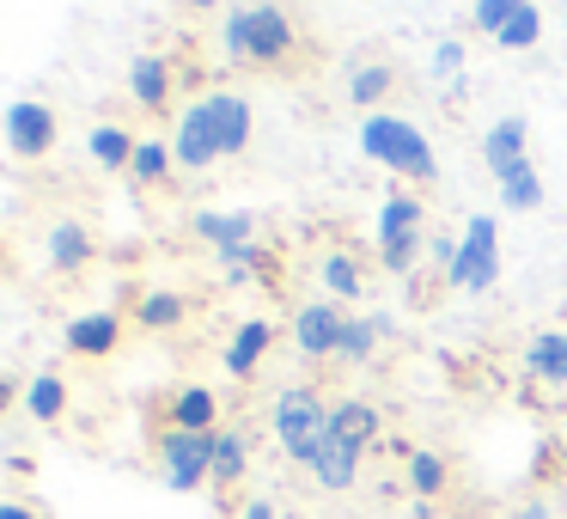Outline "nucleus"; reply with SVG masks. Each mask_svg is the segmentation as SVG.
Instances as JSON below:
<instances>
[{
    "instance_id": "nucleus-19",
    "label": "nucleus",
    "mask_w": 567,
    "mask_h": 519,
    "mask_svg": "<svg viewBox=\"0 0 567 519\" xmlns=\"http://www.w3.org/2000/svg\"><path fill=\"white\" fill-rule=\"evenodd\" d=\"M330 434H336V440H348L354 452H372L379 434H384L379 404H367V397H336V404H330Z\"/></svg>"
},
{
    "instance_id": "nucleus-34",
    "label": "nucleus",
    "mask_w": 567,
    "mask_h": 519,
    "mask_svg": "<svg viewBox=\"0 0 567 519\" xmlns=\"http://www.w3.org/2000/svg\"><path fill=\"white\" fill-rule=\"evenodd\" d=\"M506 519H561V513H555V501H549V495H530V501H518Z\"/></svg>"
},
{
    "instance_id": "nucleus-20",
    "label": "nucleus",
    "mask_w": 567,
    "mask_h": 519,
    "mask_svg": "<svg viewBox=\"0 0 567 519\" xmlns=\"http://www.w3.org/2000/svg\"><path fill=\"white\" fill-rule=\"evenodd\" d=\"M518 160H530V123L525 116H501V123L482 135V165H488V177L513 172Z\"/></svg>"
},
{
    "instance_id": "nucleus-25",
    "label": "nucleus",
    "mask_w": 567,
    "mask_h": 519,
    "mask_svg": "<svg viewBox=\"0 0 567 519\" xmlns=\"http://www.w3.org/2000/svg\"><path fill=\"white\" fill-rule=\"evenodd\" d=\"M25 416L43 421V428L68 416V379L55 367H43V373H31V379H25Z\"/></svg>"
},
{
    "instance_id": "nucleus-8",
    "label": "nucleus",
    "mask_w": 567,
    "mask_h": 519,
    "mask_svg": "<svg viewBox=\"0 0 567 519\" xmlns=\"http://www.w3.org/2000/svg\"><path fill=\"white\" fill-rule=\"evenodd\" d=\"M0 129H7V147H13L19 160H50L55 141H62V116L43 99H13L7 116H0Z\"/></svg>"
},
{
    "instance_id": "nucleus-17",
    "label": "nucleus",
    "mask_w": 567,
    "mask_h": 519,
    "mask_svg": "<svg viewBox=\"0 0 567 519\" xmlns=\"http://www.w3.org/2000/svg\"><path fill=\"white\" fill-rule=\"evenodd\" d=\"M43 251H50L55 275H80L92 257H99V238H92V226L80 221V214H62V221L50 226V238H43Z\"/></svg>"
},
{
    "instance_id": "nucleus-6",
    "label": "nucleus",
    "mask_w": 567,
    "mask_h": 519,
    "mask_svg": "<svg viewBox=\"0 0 567 519\" xmlns=\"http://www.w3.org/2000/svg\"><path fill=\"white\" fill-rule=\"evenodd\" d=\"M464 26L482 31L488 43H501V50H530L543 38V7L537 0H476Z\"/></svg>"
},
{
    "instance_id": "nucleus-27",
    "label": "nucleus",
    "mask_w": 567,
    "mask_h": 519,
    "mask_svg": "<svg viewBox=\"0 0 567 519\" xmlns=\"http://www.w3.org/2000/svg\"><path fill=\"white\" fill-rule=\"evenodd\" d=\"M384 330H391V318H367V312H348V324H342V348H336V360H354V367H367V360L379 355Z\"/></svg>"
},
{
    "instance_id": "nucleus-32",
    "label": "nucleus",
    "mask_w": 567,
    "mask_h": 519,
    "mask_svg": "<svg viewBox=\"0 0 567 519\" xmlns=\"http://www.w3.org/2000/svg\"><path fill=\"white\" fill-rule=\"evenodd\" d=\"M214 263H220V275H226V287H245V282H257V269H269V245H262V238H257V245H238V251H220V257H214Z\"/></svg>"
},
{
    "instance_id": "nucleus-31",
    "label": "nucleus",
    "mask_w": 567,
    "mask_h": 519,
    "mask_svg": "<svg viewBox=\"0 0 567 519\" xmlns=\"http://www.w3.org/2000/svg\"><path fill=\"white\" fill-rule=\"evenodd\" d=\"M494 190H501V208L506 214L543 208V177H537V165H530V160H518L513 172H501V177H494Z\"/></svg>"
},
{
    "instance_id": "nucleus-2",
    "label": "nucleus",
    "mask_w": 567,
    "mask_h": 519,
    "mask_svg": "<svg viewBox=\"0 0 567 519\" xmlns=\"http://www.w3.org/2000/svg\"><path fill=\"white\" fill-rule=\"evenodd\" d=\"M360 160H372V165H384V172L409 177V190H427L433 177H440V160H433L427 135H421L409 116H396V111L360 116Z\"/></svg>"
},
{
    "instance_id": "nucleus-36",
    "label": "nucleus",
    "mask_w": 567,
    "mask_h": 519,
    "mask_svg": "<svg viewBox=\"0 0 567 519\" xmlns=\"http://www.w3.org/2000/svg\"><path fill=\"white\" fill-rule=\"evenodd\" d=\"M13 404H25V391H19V379H0V416H7Z\"/></svg>"
},
{
    "instance_id": "nucleus-15",
    "label": "nucleus",
    "mask_w": 567,
    "mask_h": 519,
    "mask_svg": "<svg viewBox=\"0 0 567 519\" xmlns=\"http://www.w3.org/2000/svg\"><path fill=\"white\" fill-rule=\"evenodd\" d=\"M123 330L128 324L116 318V312H80V318H68V355H80V360H104V355H116L123 348Z\"/></svg>"
},
{
    "instance_id": "nucleus-30",
    "label": "nucleus",
    "mask_w": 567,
    "mask_h": 519,
    "mask_svg": "<svg viewBox=\"0 0 567 519\" xmlns=\"http://www.w3.org/2000/svg\"><path fill=\"white\" fill-rule=\"evenodd\" d=\"M391 92H396V68L391 62H360L354 74H348V99L360 104V116H372Z\"/></svg>"
},
{
    "instance_id": "nucleus-3",
    "label": "nucleus",
    "mask_w": 567,
    "mask_h": 519,
    "mask_svg": "<svg viewBox=\"0 0 567 519\" xmlns=\"http://www.w3.org/2000/svg\"><path fill=\"white\" fill-rule=\"evenodd\" d=\"M427 202L421 190H384L379 202V263L384 275H415L427 257Z\"/></svg>"
},
{
    "instance_id": "nucleus-24",
    "label": "nucleus",
    "mask_w": 567,
    "mask_h": 519,
    "mask_svg": "<svg viewBox=\"0 0 567 519\" xmlns=\"http://www.w3.org/2000/svg\"><path fill=\"white\" fill-rule=\"evenodd\" d=\"M403 482L415 501H433V495L452 489V465H445V452H433V446H409L403 452Z\"/></svg>"
},
{
    "instance_id": "nucleus-28",
    "label": "nucleus",
    "mask_w": 567,
    "mask_h": 519,
    "mask_svg": "<svg viewBox=\"0 0 567 519\" xmlns=\"http://www.w3.org/2000/svg\"><path fill=\"white\" fill-rule=\"evenodd\" d=\"M245 470H250V434L238 421H226L220 440H214V489H233Z\"/></svg>"
},
{
    "instance_id": "nucleus-18",
    "label": "nucleus",
    "mask_w": 567,
    "mask_h": 519,
    "mask_svg": "<svg viewBox=\"0 0 567 519\" xmlns=\"http://www.w3.org/2000/svg\"><path fill=\"white\" fill-rule=\"evenodd\" d=\"M257 214L250 208H202L196 214V238L220 257V251H238V245H257Z\"/></svg>"
},
{
    "instance_id": "nucleus-35",
    "label": "nucleus",
    "mask_w": 567,
    "mask_h": 519,
    "mask_svg": "<svg viewBox=\"0 0 567 519\" xmlns=\"http://www.w3.org/2000/svg\"><path fill=\"white\" fill-rule=\"evenodd\" d=\"M0 519H43L31 501H0Z\"/></svg>"
},
{
    "instance_id": "nucleus-11",
    "label": "nucleus",
    "mask_w": 567,
    "mask_h": 519,
    "mask_svg": "<svg viewBox=\"0 0 567 519\" xmlns=\"http://www.w3.org/2000/svg\"><path fill=\"white\" fill-rule=\"evenodd\" d=\"M202 111H208L214 135H220V153L238 160V153L250 147V135H257V111H250V99L233 92V86H214V92H202Z\"/></svg>"
},
{
    "instance_id": "nucleus-4",
    "label": "nucleus",
    "mask_w": 567,
    "mask_h": 519,
    "mask_svg": "<svg viewBox=\"0 0 567 519\" xmlns=\"http://www.w3.org/2000/svg\"><path fill=\"white\" fill-rule=\"evenodd\" d=\"M269 428H275V446H281L293 465L311 470L323 434H330V404H323L318 385H287V391H275V404H269Z\"/></svg>"
},
{
    "instance_id": "nucleus-29",
    "label": "nucleus",
    "mask_w": 567,
    "mask_h": 519,
    "mask_svg": "<svg viewBox=\"0 0 567 519\" xmlns=\"http://www.w3.org/2000/svg\"><path fill=\"white\" fill-rule=\"evenodd\" d=\"M184 318H189L184 294H172V287H147V294L135 299V318L128 324H141V330H177Z\"/></svg>"
},
{
    "instance_id": "nucleus-1",
    "label": "nucleus",
    "mask_w": 567,
    "mask_h": 519,
    "mask_svg": "<svg viewBox=\"0 0 567 519\" xmlns=\"http://www.w3.org/2000/svg\"><path fill=\"white\" fill-rule=\"evenodd\" d=\"M220 50H226V62L269 74V68L293 62L299 26H293L287 7H269V0H257V7H226L220 13Z\"/></svg>"
},
{
    "instance_id": "nucleus-26",
    "label": "nucleus",
    "mask_w": 567,
    "mask_h": 519,
    "mask_svg": "<svg viewBox=\"0 0 567 519\" xmlns=\"http://www.w3.org/2000/svg\"><path fill=\"white\" fill-rule=\"evenodd\" d=\"M172 172H177V160H172V135H141L135 165H128V184H135V190H159Z\"/></svg>"
},
{
    "instance_id": "nucleus-10",
    "label": "nucleus",
    "mask_w": 567,
    "mask_h": 519,
    "mask_svg": "<svg viewBox=\"0 0 567 519\" xmlns=\"http://www.w3.org/2000/svg\"><path fill=\"white\" fill-rule=\"evenodd\" d=\"M342 324H348V312L336 306V299H306L287 330H293V348L306 360H336V348H342Z\"/></svg>"
},
{
    "instance_id": "nucleus-23",
    "label": "nucleus",
    "mask_w": 567,
    "mask_h": 519,
    "mask_svg": "<svg viewBox=\"0 0 567 519\" xmlns=\"http://www.w3.org/2000/svg\"><path fill=\"white\" fill-rule=\"evenodd\" d=\"M525 379L530 385H567V330H537L525 343Z\"/></svg>"
},
{
    "instance_id": "nucleus-22",
    "label": "nucleus",
    "mask_w": 567,
    "mask_h": 519,
    "mask_svg": "<svg viewBox=\"0 0 567 519\" xmlns=\"http://www.w3.org/2000/svg\"><path fill=\"white\" fill-rule=\"evenodd\" d=\"M360 458H367V452H354L348 440H336V434H323L318 458H311V482H318V489H330V495L354 489V482H360Z\"/></svg>"
},
{
    "instance_id": "nucleus-13",
    "label": "nucleus",
    "mask_w": 567,
    "mask_h": 519,
    "mask_svg": "<svg viewBox=\"0 0 567 519\" xmlns=\"http://www.w3.org/2000/svg\"><path fill=\"white\" fill-rule=\"evenodd\" d=\"M165 428L172 434H220L226 428V409L214 397V385H177L165 397Z\"/></svg>"
},
{
    "instance_id": "nucleus-21",
    "label": "nucleus",
    "mask_w": 567,
    "mask_h": 519,
    "mask_svg": "<svg viewBox=\"0 0 567 519\" xmlns=\"http://www.w3.org/2000/svg\"><path fill=\"white\" fill-rule=\"evenodd\" d=\"M135 147H141V135H135L128 123H92V129H86V160L99 165V172H123V177H128Z\"/></svg>"
},
{
    "instance_id": "nucleus-9",
    "label": "nucleus",
    "mask_w": 567,
    "mask_h": 519,
    "mask_svg": "<svg viewBox=\"0 0 567 519\" xmlns=\"http://www.w3.org/2000/svg\"><path fill=\"white\" fill-rule=\"evenodd\" d=\"M172 160H177V172H189V177H202V172H214V165H226L220 135H214V123H208V111H202V99L189 104L184 116H177V129H172Z\"/></svg>"
},
{
    "instance_id": "nucleus-39",
    "label": "nucleus",
    "mask_w": 567,
    "mask_h": 519,
    "mask_svg": "<svg viewBox=\"0 0 567 519\" xmlns=\"http://www.w3.org/2000/svg\"><path fill=\"white\" fill-rule=\"evenodd\" d=\"M0 257H7V233H0Z\"/></svg>"
},
{
    "instance_id": "nucleus-14",
    "label": "nucleus",
    "mask_w": 567,
    "mask_h": 519,
    "mask_svg": "<svg viewBox=\"0 0 567 519\" xmlns=\"http://www.w3.org/2000/svg\"><path fill=\"white\" fill-rule=\"evenodd\" d=\"M318 282H323V299H336V306H354V299L372 287V275H367V257H360V251L330 245V251L318 257Z\"/></svg>"
},
{
    "instance_id": "nucleus-37",
    "label": "nucleus",
    "mask_w": 567,
    "mask_h": 519,
    "mask_svg": "<svg viewBox=\"0 0 567 519\" xmlns=\"http://www.w3.org/2000/svg\"><path fill=\"white\" fill-rule=\"evenodd\" d=\"M238 519H281V513H275V501H262V495H257V501H245V513H238Z\"/></svg>"
},
{
    "instance_id": "nucleus-7",
    "label": "nucleus",
    "mask_w": 567,
    "mask_h": 519,
    "mask_svg": "<svg viewBox=\"0 0 567 519\" xmlns=\"http://www.w3.org/2000/svg\"><path fill=\"white\" fill-rule=\"evenodd\" d=\"M214 440L220 434H159V477L172 495H196L214 482Z\"/></svg>"
},
{
    "instance_id": "nucleus-16",
    "label": "nucleus",
    "mask_w": 567,
    "mask_h": 519,
    "mask_svg": "<svg viewBox=\"0 0 567 519\" xmlns=\"http://www.w3.org/2000/svg\"><path fill=\"white\" fill-rule=\"evenodd\" d=\"M172 92H177V68L165 62V55H135V62H128V99H135V111L165 116Z\"/></svg>"
},
{
    "instance_id": "nucleus-5",
    "label": "nucleus",
    "mask_w": 567,
    "mask_h": 519,
    "mask_svg": "<svg viewBox=\"0 0 567 519\" xmlns=\"http://www.w3.org/2000/svg\"><path fill=\"white\" fill-rule=\"evenodd\" d=\"M494 282H501V221L494 214H470L445 287H457V294H488Z\"/></svg>"
},
{
    "instance_id": "nucleus-12",
    "label": "nucleus",
    "mask_w": 567,
    "mask_h": 519,
    "mask_svg": "<svg viewBox=\"0 0 567 519\" xmlns=\"http://www.w3.org/2000/svg\"><path fill=\"white\" fill-rule=\"evenodd\" d=\"M275 336H281V324L262 318V312L238 318V324H233V336H226V348H220V367L233 373V379H257V367L269 360Z\"/></svg>"
},
{
    "instance_id": "nucleus-38",
    "label": "nucleus",
    "mask_w": 567,
    "mask_h": 519,
    "mask_svg": "<svg viewBox=\"0 0 567 519\" xmlns=\"http://www.w3.org/2000/svg\"><path fill=\"white\" fill-rule=\"evenodd\" d=\"M561 38H567V7H561Z\"/></svg>"
},
{
    "instance_id": "nucleus-33",
    "label": "nucleus",
    "mask_w": 567,
    "mask_h": 519,
    "mask_svg": "<svg viewBox=\"0 0 567 519\" xmlns=\"http://www.w3.org/2000/svg\"><path fill=\"white\" fill-rule=\"evenodd\" d=\"M452 74H464V38L433 43V80H452Z\"/></svg>"
}]
</instances>
